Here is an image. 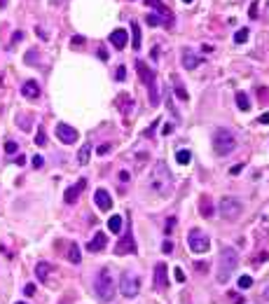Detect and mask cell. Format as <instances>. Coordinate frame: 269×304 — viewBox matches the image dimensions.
Segmentation results:
<instances>
[{"label": "cell", "mask_w": 269, "mask_h": 304, "mask_svg": "<svg viewBox=\"0 0 269 304\" xmlns=\"http://www.w3.org/2000/svg\"><path fill=\"white\" fill-rule=\"evenodd\" d=\"M148 188L153 190L154 194L159 197H169L173 192V176H171L169 166L164 161H157L150 171V178H148Z\"/></svg>", "instance_id": "obj_1"}, {"label": "cell", "mask_w": 269, "mask_h": 304, "mask_svg": "<svg viewBox=\"0 0 269 304\" xmlns=\"http://www.w3.org/2000/svg\"><path fill=\"white\" fill-rule=\"evenodd\" d=\"M236 262H239V255L234 251L232 246H225L220 255H218V283L225 286L230 276L234 274V269H236Z\"/></svg>", "instance_id": "obj_2"}, {"label": "cell", "mask_w": 269, "mask_h": 304, "mask_svg": "<svg viewBox=\"0 0 269 304\" xmlns=\"http://www.w3.org/2000/svg\"><path fill=\"white\" fill-rule=\"evenodd\" d=\"M136 71L141 75V82L148 87V94H150V106H159V89H157V77L154 73L150 71V66L145 61H136Z\"/></svg>", "instance_id": "obj_3"}, {"label": "cell", "mask_w": 269, "mask_h": 304, "mask_svg": "<svg viewBox=\"0 0 269 304\" xmlns=\"http://www.w3.org/2000/svg\"><path fill=\"white\" fill-rule=\"evenodd\" d=\"M213 148H215V154H218V157H227V154H232L234 148H236V136H234L230 129H215Z\"/></svg>", "instance_id": "obj_4"}, {"label": "cell", "mask_w": 269, "mask_h": 304, "mask_svg": "<svg viewBox=\"0 0 269 304\" xmlns=\"http://www.w3.org/2000/svg\"><path fill=\"white\" fill-rule=\"evenodd\" d=\"M96 295L103 302H110L115 297V278H113V271L110 267H103L96 276Z\"/></svg>", "instance_id": "obj_5"}, {"label": "cell", "mask_w": 269, "mask_h": 304, "mask_svg": "<svg viewBox=\"0 0 269 304\" xmlns=\"http://www.w3.org/2000/svg\"><path fill=\"white\" fill-rule=\"evenodd\" d=\"M243 211V206L239 199H234V197H223L220 201H218V213H220V218H225V220H236L239 215H241Z\"/></svg>", "instance_id": "obj_6"}, {"label": "cell", "mask_w": 269, "mask_h": 304, "mask_svg": "<svg viewBox=\"0 0 269 304\" xmlns=\"http://www.w3.org/2000/svg\"><path fill=\"white\" fill-rule=\"evenodd\" d=\"M119 293L124 297H136L141 293V278L136 276L134 271L126 269L124 274H122V278H119Z\"/></svg>", "instance_id": "obj_7"}, {"label": "cell", "mask_w": 269, "mask_h": 304, "mask_svg": "<svg viewBox=\"0 0 269 304\" xmlns=\"http://www.w3.org/2000/svg\"><path fill=\"white\" fill-rule=\"evenodd\" d=\"M188 246L192 253H206L211 248V239L201 229H190L188 234Z\"/></svg>", "instance_id": "obj_8"}, {"label": "cell", "mask_w": 269, "mask_h": 304, "mask_svg": "<svg viewBox=\"0 0 269 304\" xmlns=\"http://www.w3.org/2000/svg\"><path fill=\"white\" fill-rule=\"evenodd\" d=\"M136 241H134V234H131V229H126L124 232V236L117 241V246H115V253L117 255H136Z\"/></svg>", "instance_id": "obj_9"}, {"label": "cell", "mask_w": 269, "mask_h": 304, "mask_svg": "<svg viewBox=\"0 0 269 304\" xmlns=\"http://www.w3.org/2000/svg\"><path fill=\"white\" fill-rule=\"evenodd\" d=\"M77 131H75V129H73V126H68V124H56V138H59V141H61V143H66V145H73L75 143V141H77Z\"/></svg>", "instance_id": "obj_10"}, {"label": "cell", "mask_w": 269, "mask_h": 304, "mask_svg": "<svg viewBox=\"0 0 269 304\" xmlns=\"http://www.w3.org/2000/svg\"><path fill=\"white\" fill-rule=\"evenodd\" d=\"M166 286H169V267L164 262H157L154 265V288L164 290Z\"/></svg>", "instance_id": "obj_11"}, {"label": "cell", "mask_w": 269, "mask_h": 304, "mask_svg": "<svg viewBox=\"0 0 269 304\" xmlns=\"http://www.w3.org/2000/svg\"><path fill=\"white\" fill-rule=\"evenodd\" d=\"M148 5L153 9H157L159 12V17H161V21H164V26H173V14L169 12V7L161 2V0H145Z\"/></svg>", "instance_id": "obj_12"}, {"label": "cell", "mask_w": 269, "mask_h": 304, "mask_svg": "<svg viewBox=\"0 0 269 304\" xmlns=\"http://www.w3.org/2000/svg\"><path fill=\"white\" fill-rule=\"evenodd\" d=\"M87 188V180L84 178H80L75 185H71V188L66 190V194H63V199H66V204H75L77 199H80V194H82V190Z\"/></svg>", "instance_id": "obj_13"}, {"label": "cell", "mask_w": 269, "mask_h": 304, "mask_svg": "<svg viewBox=\"0 0 269 304\" xmlns=\"http://www.w3.org/2000/svg\"><path fill=\"white\" fill-rule=\"evenodd\" d=\"M94 204L99 206V211H110V208H113V197H110L103 188H99L94 192Z\"/></svg>", "instance_id": "obj_14"}, {"label": "cell", "mask_w": 269, "mask_h": 304, "mask_svg": "<svg viewBox=\"0 0 269 304\" xmlns=\"http://www.w3.org/2000/svg\"><path fill=\"white\" fill-rule=\"evenodd\" d=\"M108 246V236H106V232H96L94 234V239H91L89 243H87V248H89L91 253H101L103 248Z\"/></svg>", "instance_id": "obj_15"}, {"label": "cell", "mask_w": 269, "mask_h": 304, "mask_svg": "<svg viewBox=\"0 0 269 304\" xmlns=\"http://www.w3.org/2000/svg\"><path fill=\"white\" fill-rule=\"evenodd\" d=\"M110 42H113L115 49H124V45L129 42V36H126L124 28H115V31L110 33Z\"/></svg>", "instance_id": "obj_16"}, {"label": "cell", "mask_w": 269, "mask_h": 304, "mask_svg": "<svg viewBox=\"0 0 269 304\" xmlns=\"http://www.w3.org/2000/svg\"><path fill=\"white\" fill-rule=\"evenodd\" d=\"M199 63H201V59H199L192 49H188V47H185V49H183V66H185L188 71H194Z\"/></svg>", "instance_id": "obj_17"}, {"label": "cell", "mask_w": 269, "mask_h": 304, "mask_svg": "<svg viewBox=\"0 0 269 304\" xmlns=\"http://www.w3.org/2000/svg\"><path fill=\"white\" fill-rule=\"evenodd\" d=\"M21 94H24V99H38L40 96V87H38L36 80H26L24 82V87H21Z\"/></svg>", "instance_id": "obj_18"}, {"label": "cell", "mask_w": 269, "mask_h": 304, "mask_svg": "<svg viewBox=\"0 0 269 304\" xmlns=\"http://www.w3.org/2000/svg\"><path fill=\"white\" fill-rule=\"evenodd\" d=\"M122 225H124L122 215H110V220H108V229H110L113 234H119L122 232Z\"/></svg>", "instance_id": "obj_19"}, {"label": "cell", "mask_w": 269, "mask_h": 304, "mask_svg": "<svg viewBox=\"0 0 269 304\" xmlns=\"http://www.w3.org/2000/svg\"><path fill=\"white\" fill-rule=\"evenodd\" d=\"M131 47H134L136 52L141 49V26L136 21H131Z\"/></svg>", "instance_id": "obj_20"}, {"label": "cell", "mask_w": 269, "mask_h": 304, "mask_svg": "<svg viewBox=\"0 0 269 304\" xmlns=\"http://www.w3.org/2000/svg\"><path fill=\"white\" fill-rule=\"evenodd\" d=\"M68 260H71L73 265H80L82 253H80V246H77V243H71V248H68Z\"/></svg>", "instance_id": "obj_21"}, {"label": "cell", "mask_w": 269, "mask_h": 304, "mask_svg": "<svg viewBox=\"0 0 269 304\" xmlns=\"http://www.w3.org/2000/svg\"><path fill=\"white\" fill-rule=\"evenodd\" d=\"M89 157H91V145H89V143H84V145L80 148V152H77V161H80L82 166H84V164L89 161Z\"/></svg>", "instance_id": "obj_22"}, {"label": "cell", "mask_w": 269, "mask_h": 304, "mask_svg": "<svg viewBox=\"0 0 269 304\" xmlns=\"http://www.w3.org/2000/svg\"><path fill=\"white\" fill-rule=\"evenodd\" d=\"M236 106H239V110H243V113H248V110H251V101H248V96H246L243 91L236 94Z\"/></svg>", "instance_id": "obj_23"}, {"label": "cell", "mask_w": 269, "mask_h": 304, "mask_svg": "<svg viewBox=\"0 0 269 304\" xmlns=\"http://www.w3.org/2000/svg\"><path fill=\"white\" fill-rule=\"evenodd\" d=\"M171 80H173V89H176V96H178L180 101H188V99H190V96H188V91H185V87L180 84L178 77H171Z\"/></svg>", "instance_id": "obj_24"}, {"label": "cell", "mask_w": 269, "mask_h": 304, "mask_svg": "<svg viewBox=\"0 0 269 304\" xmlns=\"http://www.w3.org/2000/svg\"><path fill=\"white\" fill-rule=\"evenodd\" d=\"M36 276L40 278V281H47V276H49V265H47V262H38Z\"/></svg>", "instance_id": "obj_25"}, {"label": "cell", "mask_w": 269, "mask_h": 304, "mask_svg": "<svg viewBox=\"0 0 269 304\" xmlns=\"http://www.w3.org/2000/svg\"><path fill=\"white\" fill-rule=\"evenodd\" d=\"M201 215H204V218H211V215H213V206H211V199L208 197H201Z\"/></svg>", "instance_id": "obj_26"}, {"label": "cell", "mask_w": 269, "mask_h": 304, "mask_svg": "<svg viewBox=\"0 0 269 304\" xmlns=\"http://www.w3.org/2000/svg\"><path fill=\"white\" fill-rule=\"evenodd\" d=\"M248 36H251V31H248V28H239V31H236V36H234V42H236V45H243V42L248 40Z\"/></svg>", "instance_id": "obj_27"}, {"label": "cell", "mask_w": 269, "mask_h": 304, "mask_svg": "<svg viewBox=\"0 0 269 304\" xmlns=\"http://www.w3.org/2000/svg\"><path fill=\"white\" fill-rule=\"evenodd\" d=\"M176 159H178V164L185 166V164H190V159H192V152L190 150H178L176 152Z\"/></svg>", "instance_id": "obj_28"}, {"label": "cell", "mask_w": 269, "mask_h": 304, "mask_svg": "<svg viewBox=\"0 0 269 304\" xmlns=\"http://www.w3.org/2000/svg\"><path fill=\"white\" fill-rule=\"evenodd\" d=\"M145 21H148V26H153V28L159 26V24H164L159 14H148V17H145Z\"/></svg>", "instance_id": "obj_29"}, {"label": "cell", "mask_w": 269, "mask_h": 304, "mask_svg": "<svg viewBox=\"0 0 269 304\" xmlns=\"http://www.w3.org/2000/svg\"><path fill=\"white\" fill-rule=\"evenodd\" d=\"M251 286H253V278L251 276H241V278H239V288H241V290H248Z\"/></svg>", "instance_id": "obj_30"}, {"label": "cell", "mask_w": 269, "mask_h": 304, "mask_svg": "<svg viewBox=\"0 0 269 304\" xmlns=\"http://www.w3.org/2000/svg\"><path fill=\"white\" fill-rule=\"evenodd\" d=\"M36 143H38V145H45V143H47V136H45V129H38V136H36Z\"/></svg>", "instance_id": "obj_31"}, {"label": "cell", "mask_w": 269, "mask_h": 304, "mask_svg": "<svg viewBox=\"0 0 269 304\" xmlns=\"http://www.w3.org/2000/svg\"><path fill=\"white\" fill-rule=\"evenodd\" d=\"M17 150H19V145L14 143V141H7V143H5V152H7V154H14Z\"/></svg>", "instance_id": "obj_32"}, {"label": "cell", "mask_w": 269, "mask_h": 304, "mask_svg": "<svg viewBox=\"0 0 269 304\" xmlns=\"http://www.w3.org/2000/svg\"><path fill=\"white\" fill-rule=\"evenodd\" d=\"M115 77H117V82H124V77H126V68H124V66H119V68H117Z\"/></svg>", "instance_id": "obj_33"}, {"label": "cell", "mask_w": 269, "mask_h": 304, "mask_svg": "<svg viewBox=\"0 0 269 304\" xmlns=\"http://www.w3.org/2000/svg\"><path fill=\"white\" fill-rule=\"evenodd\" d=\"M173 227H176V218H169V220H166V229H164V234H171L173 232Z\"/></svg>", "instance_id": "obj_34"}, {"label": "cell", "mask_w": 269, "mask_h": 304, "mask_svg": "<svg viewBox=\"0 0 269 304\" xmlns=\"http://www.w3.org/2000/svg\"><path fill=\"white\" fill-rule=\"evenodd\" d=\"M36 56H38V54H36V49H33V52H28L26 54V63H31V66H36Z\"/></svg>", "instance_id": "obj_35"}, {"label": "cell", "mask_w": 269, "mask_h": 304, "mask_svg": "<svg viewBox=\"0 0 269 304\" xmlns=\"http://www.w3.org/2000/svg\"><path fill=\"white\" fill-rule=\"evenodd\" d=\"M161 251L166 253V255H171V253H173V243H171V241H164V246H161Z\"/></svg>", "instance_id": "obj_36"}, {"label": "cell", "mask_w": 269, "mask_h": 304, "mask_svg": "<svg viewBox=\"0 0 269 304\" xmlns=\"http://www.w3.org/2000/svg\"><path fill=\"white\" fill-rule=\"evenodd\" d=\"M73 45H75V47H82V45H84V38H82V36H75V38H73Z\"/></svg>", "instance_id": "obj_37"}, {"label": "cell", "mask_w": 269, "mask_h": 304, "mask_svg": "<svg viewBox=\"0 0 269 304\" xmlns=\"http://www.w3.org/2000/svg\"><path fill=\"white\" fill-rule=\"evenodd\" d=\"M129 178H131L129 171H119V180H122V183H129Z\"/></svg>", "instance_id": "obj_38"}, {"label": "cell", "mask_w": 269, "mask_h": 304, "mask_svg": "<svg viewBox=\"0 0 269 304\" xmlns=\"http://www.w3.org/2000/svg\"><path fill=\"white\" fill-rule=\"evenodd\" d=\"M206 262H197V265H194V269H197V271H201V274H204V271H206Z\"/></svg>", "instance_id": "obj_39"}, {"label": "cell", "mask_w": 269, "mask_h": 304, "mask_svg": "<svg viewBox=\"0 0 269 304\" xmlns=\"http://www.w3.org/2000/svg\"><path fill=\"white\" fill-rule=\"evenodd\" d=\"M176 278H178V281H180V283H183V281H185V271H183V269H176Z\"/></svg>", "instance_id": "obj_40"}, {"label": "cell", "mask_w": 269, "mask_h": 304, "mask_svg": "<svg viewBox=\"0 0 269 304\" xmlns=\"http://www.w3.org/2000/svg\"><path fill=\"white\" fill-rule=\"evenodd\" d=\"M17 124H19V126H24V129H28V126H31V122H28V119H24V117H19Z\"/></svg>", "instance_id": "obj_41"}, {"label": "cell", "mask_w": 269, "mask_h": 304, "mask_svg": "<svg viewBox=\"0 0 269 304\" xmlns=\"http://www.w3.org/2000/svg\"><path fill=\"white\" fill-rule=\"evenodd\" d=\"M33 166H36V169H40V166H42V157H40V154H38V157H33Z\"/></svg>", "instance_id": "obj_42"}, {"label": "cell", "mask_w": 269, "mask_h": 304, "mask_svg": "<svg viewBox=\"0 0 269 304\" xmlns=\"http://www.w3.org/2000/svg\"><path fill=\"white\" fill-rule=\"evenodd\" d=\"M21 38H24V33H21V31H17V33H14V36H12V45H14V42H19V40H21Z\"/></svg>", "instance_id": "obj_43"}, {"label": "cell", "mask_w": 269, "mask_h": 304, "mask_svg": "<svg viewBox=\"0 0 269 304\" xmlns=\"http://www.w3.org/2000/svg\"><path fill=\"white\" fill-rule=\"evenodd\" d=\"M241 169H243V164H236V166H232V169H230V173H232V176H236Z\"/></svg>", "instance_id": "obj_44"}, {"label": "cell", "mask_w": 269, "mask_h": 304, "mask_svg": "<svg viewBox=\"0 0 269 304\" xmlns=\"http://www.w3.org/2000/svg\"><path fill=\"white\" fill-rule=\"evenodd\" d=\"M260 124H269V113H262L260 115Z\"/></svg>", "instance_id": "obj_45"}, {"label": "cell", "mask_w": 269, "mask_h": 304, "mask_svg": "<svg viewBox=\"0 0 269 304\" xmlns=\"http://www.w3.org/2000/svg\"><path fill=\"white\" fill-rule=\"evenodd\" d=\"M99 56H101V59H103V61H108V52H106V49H103V47H101V49H99Z\"/></svg>", "instance_id": "obj_46"}, {"label": "cell", "mask_w": 269, "mask_h": 304, "mask_svg": "<svg viewBox=\"0 0 269 304\" xmlns=\"http://www.w3.org/2000/svg\"><path fill=\"white\" fill-rule=\"evenodd\" d=\"M108 150H110V145H108V143H106V145H101V148H99V154H106Z\"/></svg>", "instance_id": "obj_47"}, {"label": "cell", "mask_w": 269, "mask_h": 304, "mask_svg": "<svg viewBox=\"0 0 269 304\" xmlns=\"http://www.w3.org/2000/svg\"><path fill=\"white\" fill-rule=\"evenodd\" d=\"M36 293V286H26V295H33Z\"/></svg>", "instance_id": "obj_48"}, {"label": "cell", "mask_w": 269, "mask_h": 304, "mask_svg": "<svg viewBox=\"0 0 269 304\" xmlns=\"http://www.w3.org/2000/svg\"><path fill=\"white\" fill-rule=\"evenodd\" d=\"M262 295H265V300H269V286L265 288V293H262Z\"/></svg>", "instance_id": "obj_49"}, {"label": "cell", "mask_w": 269, "mask_h": 304, "mask_svg": "<svg viewBox=\"0 0 269 304\" xmlns=\"http://www.w3.org/2000/svg\"><path fill=\"white\" fill-rule=\"evenodd\" d=\"M5 2H7V0H0V7H5Z\"/></svg>", "instance_id": "obj_50"}, {"label": "cell", "mask_w": 269, "mask_h": 304, "mask_svg": "<svg viewBox=\"0 0 269 304\" xmlns=\"http://www.w3.org/2000/svg\"><path fill=\"white\" fill-rule=\"evenodd\" d=\"M183 2H192V0H183Z\"/></svg>", "instance_id": "obj_51"}, {"label": "cell", "mask_w": 269, "mask_h": 304, "mask_svg": "<svg viewBox=\"0 0 269 304\" xmlns=\"http://www.w3.org/2000/svg\"><path fill=\"white\" fill-rule=\"evenodd\" d=\"M17 304H26V302H17Z\"/></svg>", "instance_id": "obj_52"}]
</instances>
